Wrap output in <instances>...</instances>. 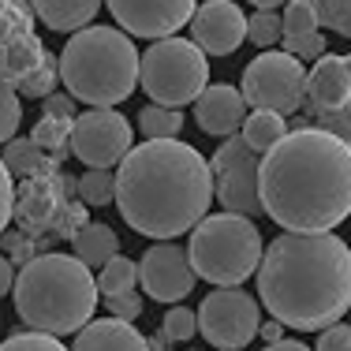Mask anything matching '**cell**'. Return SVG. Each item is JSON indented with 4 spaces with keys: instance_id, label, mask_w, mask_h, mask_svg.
<instances>
[{
    "instance_id": "6da1fadb",
    "label": "cell",
    "mask_w": 351,
    "mask_h": 351,
    "mask_svg": "<svg viewBox=\"0 0 351 351\" xmlns=\"http://www.w3.org/2000/svg\"><path fill=\"white\" fill-rule=\"evenodd\" d=\"M258 202L291 236L332 232L351 213V149L317 128L288 131L258 161Z\"/></svg>"
},
{
    "instance_id": "7a4b0ae2",
    "label": "cell",
    "mask_w": 351,
    "mask_h": 351,
    "mask_svg": "<svg viewBox=\"0 0 351 351\" xmlns=\"http://www.w3.org/2000/svg\"><path fill=\"white\" fill-rule=\"evenodd\" d=\"M120 217L149 239H176L210 217V161L180 138L131 146L112 176Z\"/></svg>"
},
{
    "instance_id": "3957f363",
    "label": "cell",
    "mask_w": 351,
    "mask_h": 351,
    "mask_svg": "<svg viewBox=\"0 0 351 351\" xmlns=\"http://www.w3.org/2000/svg\"><path fill=\"white\" fill-rule=\"evenodd\" d=\"M258 306L299 332L337 325L351 306V247L332 232H284L258 262Z\"/></svg>"
},
{
    "instance_id": "277c9868",
    "label": "cell",
    "mask_w": 351,
    "mask_h": 351,
    "mask_svg": "<svg viewBox=\"0 0 351 351\" xmlns=\"http://www.w3.org/2000/svg\"><path fill=\"white\" fill-rule=\"evenodd\" d=\"M12 295L19 322L45 337L79 332L97 311L94 273L71 254H34L15 273Z\"/></svg>"
},
{
    "instance_id": "5b68a950",
    "label": "cell",
    "mask_w": 351,
    "mask_h": 351,
    "mask_svg": "<svg viewBox=\"0 0 351 351\" xmlns=\"http://www.w3.org/2000/svg\"><path fill=\"white\" fill-rule=\"evenodd\" d=\"M64 90L90 108H112L128 101L138 86V49L120 27L75 30L56 60Z\"/></svg>"
},
{
    "instance_id": "8992f818",
    "label": "cell",
    "mask_w": 351,
    "mask_h": 351,
    "mask_svg": "<svg viewBox=\"0 0 351 351\" xmlns=\"http://www.w3.org/2000/svg\"><path fill=\"white\" fill-rule=\"evenodd\" d=\"M262 232L254 221L236 213H210L191 228L187 262L195 277L217 284V288H239L247 277L258 273L262 262Z\"/></svg>"
},
{
    "instance_id": "52a82bcc",
    "label": "cell",
    "mask_w": 351,
    "mask_h": 351,
    "mask_svg": "<svg viewBox=\"0 0 351 351\" xmlns=\"http://www.w3.org/2000/svg\"><path fill=\"white\" fill-rule=\"evenodd\" d=\"M138 82L154 105L180 108L210 86V64L187 38H161L138 56Z\"/></svg>"
},
{
    "instance_id": "ba28073f",
    "label": "cell",
    "mask_w": 351,
    "mask_h": 351,
    "mask_svg": "<svg viewBox=\"0 0 351 351\" xmlns=\"http://www.w3.org/2000/svg\"><path fill=\"white\" fill-rule=\"evenodd\" d=\"M303 90H306V68L291 60L288 53H269L254 56L243 71L239 94L250 112H273V116H295L303 108Z\"/></svg>"
},
{
    "instance_id": "9c48e42d",
    "label": "cell",
    "mask_w": 351,
    "mask_h": 351,
    "mask_svg": "<svg viewBox=\"0 0 351 351\" xmlns=\"http://www.w3.org/2000/svg\"><path fill=\"white\" fill-rule=\"evenodd\" d=\"M198 332L217 348V351H243L258 337L262 311L258 299L243 288H217L202 299L198 306Z\"/></svg>"
},
{
    "instance_id": "30bf717a",
    "label": "cell",
    "mask_w": 351,
    "mask_h": 351,
    "mask_svg": "<svg viewBox=\"0 0 351 351\" xmlns=\"http://www.w3.org/2000/svg\"><path fill=\"white\" fill-rule=\"evenodd\" d=\"M210 180H213V198L224 206V213L236 217H254L262 213L258 202V154L247 146L239 135L224 138L210 161Z\"/></svg>"
},
{
    "instance_id": "8fae6325",
    "label": "cell",
    "mask_w": 351,
    "mask_h": 351,
    "mask_svg": "<svg viewBox=\"0 0 351 351\" xmlns=\"http://www.w3.org/2000/svg\"><path fill=\"white\" fill-rule=\"evenodd\" d=\"M131 142H135V131H131V120L123 112H116V108H90V112L75 116L68 149L82 165L108 172L112 165L123 161Z\"/></svg>"
},
{
    "instance_id": "7c38bea8",
    "label": "cell",
    "mask_w": 351,
    "mask_h": 351,
    "mask_svg": "<svg viewBox=\"0 0 351 351\" xmlns=\"http://www.w3.org/2000/svg\"><path fill=\"white\" fill-rule=\"evenodd\" d=\"M128 38L161 41L180 34L195 15V0H101Z\"/></svg>"
},
{
    "instance_id": "4fadbf2b",
    "label": "cell",
    "mask_w": 351,
    "mask_h": 351,
    "mask_svg": "<svg viewBox=\"0 0 351 351\" xmlns=\"http://www.w3.org/2000/svg\"><path fill=\"white\" fill-rule=\"evenodd\" d=\"M138 280L142 291L157 303H183L198 277L180 243H154L138 262Z\"/></svg>"
},
{
    "instance_id": "5bb4252c",
    "label": "cell",
    "mask_w": 351,
    "mask_h": 351,
    "mask_svg": "<svg viewBox=\"0 0 351 351\" xmlns=\"http://www.w3.org/2000/svg\"><path fill=\"white\" fill-rule=\"evenodd\" d=\"M247 41V15L232 0H206L191 15V45L202 56H232Z\"/></svg>"
},
{
    "instance_id": "9a60e30c",
    "label": "cell",
    "mask_w": 351,
    "mask_h": 351,
    "mask_svg": "<svg viewBox=\"0 0 351 351\" xmlns=\"http://www.w3.org/2000/svg\"><path fill=\"white\" fill-rule=\"evenodd\" d=\"M75 183L71 176H64L60 169H49L41 176H30L19 191V202H15L12 217H19L23 232L34 236V232H49V224L56 221V213L71 202L75 195Z\"/></svg>"
},
{
    "instance_id": "2e32d148",
    "label": "cell",
    "mask_w": 351,
    "mask_h": 351,
    "mask_svg": "<svg viewBox=\"0 0 351 351\" xmlns=\"http://www.w3.org/2000/svg\"><path fill=\"white\" fill-rule=\"evenodd\" d=\"M351 101V68L348 56L325 53L314 60V68L306 71V90H303V108L306 120L322 112H337L340 105Z\"/></svg>"
},
{
    "instance_id": "e0dca14e",
    "label": "cell",
    "mask_w": 351,
    "mask_h": 351,
    "mask_svg": "<svg viewBox=\"0 0 351 351\" xmlns=\"http://www.w3.org/2000/svg\"><path fill=\"white\" fill-rule=\"evenodd\" d=\"M195 120H198V128H202L206 135L232 138V135H239V128H243V120H247V101H243V94H239L236 86L213 82V86H206L202 94H198Z\"/></svg>"
},
{
    "instance_id": "ac0fdd59",
    "label": "cell",
    "mask_w": 351,
    "mask_h": 351,
    "mask_svg": "<svg viewBox=\"0 0 351 351\" xmlns=\"http://www.w3.org/2000/svg\"><path fill=\"white\" fill-rule=\"evenodd\" d=\"M68 351H149V348L135 325L116 322V317H97V322L82 325L75 332V344Z\"/></svg>"
},
{
    "instance_id": "d6986e66",
    "label": "cell",
    "mask_w": 351,
    "mask_h": 351,
    "mask_svg": "<svg viewBox=\"0 0 351 351\" xmlns=\"http://www.w3.org/2000/svg\"><path fill=\"white\" fill-rule=\"evenodd\" d=\"M27 4L34 12V19H41L49 30L68 34V30H82L94 23L101 0H27Z\"/></svg>"
},
{
    "instance_id": "ffe728a7",
    "label": "cell",
    "mask_w": 351,
    "mask_h": 351,
    "mask_svg": "<svg viewBox=\"0 0 351 351\" xmlns=\"http://www.w3.org/2000/svg\"><path fill=\"white\" fill-rule=\"evenodd\" d=\"M71 247H75V254H71V258H79V262L86 265L90 273H94V269H101L108 258H116V250H120V236H116V232L108 228V224L90 221L82 232H75Z\"/></svg>"
},
{
    "instance_id": "44dd1931",
    "label": "cell",
    "mask_w": 351,
    "mask_h": 351,
    "mask_svg": "<svg viewBox=\"0 0 351 351\" xmlns=\"http://www.w3.org/2000/svg\"><path fill=\"white\" fill-rule=\"evenodd\" d=\"M45 56H49V53H45V45L38 41V34H30V38L15 41V45L0 49V82L15 90L30 71L38 68L41 60H45Z\"/></svg>"
},
{
    "instance_id": "7402d4cb",
    "label": "cell",
    "mask_w": 351,
    "mask_h": 351,
    "mask_svg": "<svg viewBox=\"0 0 351 351\" xmlns=\"http://www.w3.org/2000/svg\"><path fill=\"white\" fill-rule=\"evenodd\" d=\"M284 135H288V120H284V116H273V112H247L243 128H239V138H243L258 157L269 154Z\"/></svg>"
},
{
    "instance_id": "603a6c76",
    "label": "cell",
    "mask_w": 351,
    "mask_h": 351,
    "mask_svg": "<svg viewBox=\"0 0 351 351\" xmlns=\"http://www.w3.org/2000/svg\"><path fill=\"white\" fill-rule=\"evenodd\" d=\"M0 165L8 169V176H23V180L56 169V165L49 161V157L41 154V149H38L30 138H12V142H8L4 154H0Z\"/></svg>"
},
{
    "instance_id": "cb8c5ba5",
    "label": "cell",
    "mask_w": 351,
    "mask_h": 351,
    "mask_svg": "<svg viewBox=\"0 0 351 351\" xmlns=\"http://www.w3.org/2000/svg\"><path fill=\"white\" fill-rule=\"evenodd\" d=\"M30 142H34V146L53 165H60L64 157L71 154V149H68V142H71V120H53V116H41V120L34 123V135H30Z\"/></svg>"
},
{
    "instance_id": "d4e9b609",
    "label": "cell",
    "mask_w": 351,
    "mask_h": 351,
    "mask_svg": "<svg viewBox=\"0 0 351 351\" xmlns=\"http://www.w3.org/2000/svg\"><path fill=\"white\" fill-rule=\"evenodd\" d=\"M94 284H97V295H105V299L123 295V291H135V284H138V265L131 262V258L116 254V258H108L101 269H97Z\"/></svg>"
},
{
    "instance_id": "484cf974",
    "label": "cell",
    "mask_w": 351,
    "mask_h": 351,
    "mask_svg": "<svg viewBox=\"0 0 351 351\" xmlns=\"http://www.w3.org/2000/svg\"><path fill=\"white\" fill-rule=\"evenodd\" d=\"M34 34V12L27 0H0V49Z\"/></svg>"
},
{
    "instance_id": "4316f807",
    "label": "cell",
    "mask_w": 351,
    "mask_h": 351,
    "mask_svg": "<svg viewBox=\"0 0 351 351\" xmlns=\"http://www.w3.org/2000/svg\"><path fill=\"white\" fill-rule=\"evenodd\" d=\"M138 131L149 142H165V138H180L183 131V112L180 108H161V105H146L138 112Z\"/></svg>"
},
{
    "instance_id": "83f0119b",
    "label": "cell",
    "mask_w": 351,
    "mask_h": 351,
    "mask_svg": "<svg viewBox=\"0 0 351 351\" xmlns=\"http://www.w3.org/2000/svg\"><path fill=\"white\" fill-rule=\"evenodd\" d=\"M317 27L332 30L340 38H351V0H311Z\"/></svg>"
},
{
    "instance_id": "f1b7e54d",
    "label": "cell",
    "mask_w": 351,
    "mask_h": 351,
    "mask_svg": "<svg viewBox=\"0 0 351 351\" xmlns=\"http://www.w3.org/2000/svg\"><path fill=\"white\" fill-rule=\"evenodd\" d=\"M75 195H79L82 206H108L112 202V176L101 172V169H90L86 176H79V183H75Z\"/></svg>"
},
{
    "instance_id": "f546056e",
    "label": "cell",
    "mask_w": 351,
    "mask_h": 351,
    "mask_svg": "<svg viewBox=\"0 0 351 351\" xmlns=\"http://www.w3.org/2000/svg\"><path fill=\"white\" fill-rule=\"evenodd\" d=\"M56 82H60V75H56V60H53V56H45V60H41L38 68L30 71L19 86H15V94H27V97L45 101L49 94H56Z\"/></svg>"
},
{
    "instance_id": "4dcf8cb0",
    "label": "cell",
    "mask_w": 351,
    "mask_h": 351,
    "mask_svg": "<svg viewBox=\"0 0 351 351\" xmlns=\"http://www.w3.org/2000/svg\"><path fill=\"white\" fill-rule=\"evenodd\" d=\"M314 30H317V19L311 0H288V8L280 15V38H303V34H314Z\"/></svg>"
},
{
    "instance_id": "1f68e13d",
    "label": "cell",
    "mask_w": 351,
    "mask_h": 351,
    "mask_svg": "<svg viewBox=\"0 0 351 351\" xmlns=\"http://www.w3.org/2000/svg\"><path fill=\"white\" fill-rule=\"evenodd\" d=\"M247 41H254L258 49L269 53V49L280 41V15L277 12H254L247 19Z\"/></svg>"
},
{
    "instance_id": "d6a6232c",
    "label": "cell",
    "mask_w": 351,
    "mask_h": 351,
    "mask_svg": "<svg viewBox=\"0 0 351 351\" xmlns=\"http://www.w3.org/2000/svg\"><path fill=\"white\" fill-rule=\"evenodd\" d=\"M161 332L169 337V344H183V340H191L198 332V317L195 311H187V306H172V311H165L161 317Z\"/></svg>"
},
{
    "instance_id": "836d02e7",
    "label": "cell",
    "mask_w": 351,
    "mask_h": 351,
    "mask_svg": "<svg viewBox=\"0 0 351 351\" xmlns=\"http://www.w3.org/2000/svg\"><path fill=\"white\" fill-rule=\"evenodd\" d=\"M19 120H23L19 94H15L12 86H4V82H0V146H8V142L15 138V131H19Z\"/></svg>"
},
{
    "instance_id": "e575fe53",
    "label": "cell",
    "mask_w": 351,
    "mask_h": 351,
    "mask_svg": "<svg viewBox=\"0 0 351 351\" xmlns=\"http://www.w3.org/2000/svg\"><path fill=\"white\" fill-rule=\"evenodd\" d=\"M311 128L325 131V135H332L337 142H344V146L351 149V101H348V105H340L337 112H322V116H314Z\"/></svg>"
},
{
    "instance_id": "d590c367",
    "label": "cell",
    "mask_w": 351,
    "mask_h": 351,
    "mask_svg": "<svg viewBox=\"0 0 351 351\" xmlns=\"http://www.w3.org/2000/svg\"><path fill=\"white\" fill-rule=\"evenodd\" d=\"M284 41V49L280 53H288L291 60H299V64H306V60H317V56H325V34H303V38H280Z\"/></svg>"
},
{
    "instance_id": "8d00e7d4",
    "label": "cell",
    "mask_w": 351,
    "mask_h": 351,
    "mask_svg": "<svg viewBox=\"0 0 351 351\" xmlns=\"http://www.w3.org/2000/svg\"><path fill=\"white\" fill-rule=\"evenodd\" d=\"M86 224H90V221H86V206L71 198V202L64 206L60 213H56V221L49 224V232H53V236H64V239H75V232H82Z\"/></svg>"
},
{
    "instance_id": "74e56055",
    "label": "cell",
    "mask_w": 351,
    "mask_h": 351,
    "mask_svg": "<svg viewBox=\"0 0 351 351\" xmlns=\"http://www.w3.org/2000/svg\"><path fill=\"white\" fill-rule=\"evenodd\" d=\"M0 351H68V348L56 337H45V332H12L0 344Z\"/></svg>"
},
{
    "instance_id": "f35d334b",
    "label": "cell",
    "mask_w": 351,
    "mask_h": 351,
    "mask_svg": "<svg viewBox=\"0 0 351 351\" xmlns=\"http://www.w3.org/2000/svg\"><path fill=\"white\" fill-rule=\"evenodd\" d=\"M0 250H4V258L8 262H19V265H27L30 258H34V239L27 236V232H0Z\"/></svg>"
},
{
    "instance_id": "ab89813d",
    "label": "cell",
    "mask_w": 351,
    "mask_h": 351,
    "mask_svg": "<svg viewBox=\"0 0 351 351\" xmlns=\"http://www.w3.org/2000/svg\"><path fill=\"white\" fill-rule=\"evenodd\" d=\"M108 303V317H116V322H135V317L142 314V299H138V291H123V295H112V299H105Z\"/></svg>"
},
{
    "instance_id": "60d3db41",
    "label": "cell",
    "mask_w": 351,
    "mask_h": 351,
    "mask_svg": "<svg viewBox=\"0 0 351 351\" xmlns=\"http://www.w3.org/2000/svg\"><path fill=\"white\" fill-rule=\"evenodd\" d=\"M317 351H351V325L337 322V325H329V329H322Z\"/></svg>"
},
{
    "instance_id": "b9f144b4",
    "label": "cell",
    "mask_w": 351,
    "mask_h": 351,
    "mask_svg": "<svg viewBox=\"0 0 351 351\" xmlns=\"http://www.w3.org/2000/svg\"><path fill=\"white\" fill-rule=\"evenodd\" d=\"M12 210H15V183H12V176H8V169L0 165V232H8Z\"/></svg>"
},
{
    "instance_id": "7bdbcfd3",
    "label": "cell",
    "mask_w": 351,
    "mask_h": 351,
    "mask_svg": "<svg viewBox=\"0 0 351 351\" xmlns=\"http://www.w3.org/2000/svg\"><path fill=\"white\" fill-rule=\"evenodd\" d=\"M41 116H53V120H71L75 123V101L68 94H49L41 101Z\"/></svg>"
},
{
    "instance_id": "ee69618b",
    "label": "cell",
    "mask_w": 351,
    "mask_h": 351,
    "mask_svg": "<svg viewBox=\"0 0 351 351\" xmlns=\"http://www.w3.org/2000/svg\"><path fill=\"white\" fill-rule=\"evenodd\" d=\"M12 284H15V265L8 262L4 254H0V299H4L8 291H12Z\"/></svg>"
},
{
    "instance_id": "f6af8a7d",
    "label": "cell",
    "mask_w": 351,
    "mask_h": 351,
    "mask_svg": "<svg viewBox=\"0 0 351 351\" xmlns=\"http://www.w3.org/2000/svg\"><path fill=\"white\" fill-rule=\"evenodd\" d=\"M258 337H262L265 344H277V340H284V325L280 322H262L258 325Z\"/></svg>"
},
{
    "instance_id": "bcb514c9",
    "label": "cell",
    "mask_w": 351,
    "mask_h": 351,
    "mask_svg": "<svg viewBox=\"0 0 351 351\" xmlns=\"http://www.w3.org/2000/svg\"><path fill=\"white\" fill-rule=\"evenodd\" d=\"M265 351H311V348L299 344V340H277V344H269Z\"/></svg>"
},
{
    "instance_id": "7dc6e473",
    "label": "cell",
    "mask_w": 351,
    "mask_h": 351,
    "mask_svg": "<svg viewBox=\"0 0 351 351\" xmlns=\"http://www.w3.org/2000/svg\"><path fill=\"white\" fill-rule=\"evenodd\" d=\"M247 4H254L258 12H277V8L288 4V0H247Z\"/></svg>"
},
{
    "instance_id": "c3c4849f",
    "label": "cell",
    "mask_w": 351,
    "mask_h": 351,
    "mask_svg": "<svg viewBox=\"0 0 351 351\" xmlns=\"http://www.w3.org/2000/svg\"><path fill=\"white\" fill-rule=\"evenodd\" d=\"M146 348L149 351H169V337H165V332H157V337L146 340Z\"/></svg>"
}]
</instances>
